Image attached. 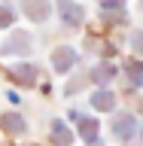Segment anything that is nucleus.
Listing matches in <instances>:
<instances>
[{"instance_id": "2", "label": "nucleus", "mask_w": 143, "mask_h": 146, "mask_svg": "<svg viewBox=\"0 0 143 146\" xmlns=\"http://www.w3.org/2000/svg\"><path fill=\"white\" fill-rule=\"evenodd\" d=\"M27 49H31V36L21 34V31H15V34L3 43V49H0V52H3V55H25Z\"/></svg>"}, {"instance_id": "13", "label": "nucleus", "mask_w": 143, "mask_h": 146, "mask_svg": "<svg viewBox=\"0 0 143 146\" xmlns=\"http://www.w3.org/2000/svg\"><path fill=\"white\" fill-rule=\"evenodd\" d=\"M128 73H131V82H134V85H140V79H143V76H140V64H128Z\"/></svg>"}, {"instance_id": "8", "label": "nucleus", "mask_w": 143, "mask_h": 146, "mask_svg": "<svg viewBox=\"0 0 143 146\" xmlns=\"http://www.w3.org/2000/svg\"><path fill=\"white\" fill-rule=\"evenodd\" d=\"M12 79L21 82V85H34L37 82V70L34 67H15V70H12Z\"/></svg>"}, {"instance_id": "5", "label": "nucleus", "mask_w": 143, "mask_h": 146, "mask_svg": "<svg viewBox=\"0 0 143 146\" xmlns=\"http://www.w3.org/2000/svg\"><path fill=\"white\" fill-rule=\"evenodd\" d=\"M113 131H116V137H122V140H128V137L137 131V122L134 116H119L116 119V125H113Z\"/></svg>"}, {"instance_id": "9", "label": "nucleus", "mask_w": 143, "mask_h": 146, "mask_svg": "<svg viewBox=\"0 0 143 146\" xmlns=\"http://www.w3.org/2000/svg\"><path fill=\"white\" fill-rule=\"evenodd\" d=\"M113 104H116V100H113L110 91H98V94L91 98V107H98V110H113Z\"/></svg>"}, {"instance_id": "3", "label": "nucleus", "mask_w": 143, "mask_h": 146, "mask_svg": "<svg viewBox=\"0 0 143 146\" xmlns=\"http://www.w3.org/2000/svg\"><path fill=\"white\" fill-rule=\"evenodd\" d=\"M52 64H55V70H58V73H67L73 64H76V52H73L70 46H61V49H55Z\"/></svg>"}, {"instance_id": "10", "label": "nucleus", "mask_w": 143, "mask_h": 146, "mask_svg": "<svg viewBox=\"0 0 143 146\" xmlns=\"http://www.w3.org/2000/svg\"><path fill=\"white\" fill-rule=\"evenodd\" d=\"M91 73H94V79H98V82H110V79H113V73H116V67L104 61V64H98Z\"/></svg>"}, {"instance_id": "7", "label": "nucleus", "mask_w": 143, "mask_h": 146, "mask_svg": "<svg viewBox=\"0 0 143 146\" xmlns=\"http://www.w3.org/2000/svg\"><path fill=\"white\" fill-rule=\"evenodd\" d=\"M52 140H55L58 146H70V143H73V134L61 125V122H52Z\"/></svg>"}, {"instance_id": "12", "label": "nucleus", "mask_w": 143, "mask_h": 146, "mask_svg": "<svg viewBox=\"0 0 143 146\" xmlns=\"http://www.w3.org/2000/svg\"><path fill=\"white\" fill-rule=\"evenodd\" d=\"M79 128H82V137H85V140H94V134H98V122H91V119H82Z\"/></svg>"}, {"instance_id": "4", "label": "nucleus", "mask_w": 143, "mask_h": 146, "mask_svg": "<svg viewBox=\"0 0 143 146\" xmlns=\"http://www.w3.org/2000/svg\"><path fill=\"white\" fill-rule=\"evenodd\" d=\"M58 9H61V18H64V25H70L76 27L85 18V12H82V6H76V3H70V0H58Z\"/></svg>"}, {"instance_id": "11", "label": "nucleus", "mask_w": 143, "mask_h": 146, "mask_svg": "<svg viewBox=\"0 0 143 146\" xmlns=\"http://www.w3.org/2000/svg\"><path fill=\"white\" fill-rule=\"evenodd\" d=\"M12 21H15V9L6 6V3H0V27H9Z\"/></svg>"}, {"instance_id": "1", "label": "nucleus", "mask_w": 143, "mask_h": 146, "mask_svg": "<svg viewBox=\"0 0 143 146\" xmlns=\"http://www.w3.org/2000/svg\"><path fill=\"white\" fill-rule=\"evenodd\" d=\"M21 12L31 21H46L49 18V0H21Z\"/></svg>"}, {"instance_id": "14", "label": "nucleus", "mask_w": 143, "mask_h": 146, "mask_svg": "<svg viewBox=\"0 0 143 146\" xmlns=\"http://www.w3.org/2000/svg\"><path fill=\"white\" fill-rule=\"evenodd\" d=\"M104 21H110V25L113 21H125V15L122 12H104Z\"/></svg>"}, {"instance_id": "6", "label": "nucleus", "mask_w": 143, "mask_h": 146, "mask_svg": "<svg viewBox=\"0 0 143 146\" xmlns=\"http://www.w3.org/2000/svg\"><path fill=\"white\" fill-rule=\"evenodd\" d=\"M0 125L6 128L9 134H21V131H25V122H21V116H15V113H6V116H0Z\"/></svg>"}, {"instance_id": "15", "label": "nucleus", "mask_w": 143, "mask_h": 146, "mask_svg": "<svg viewBox=\"0 0 143 146\" xmlns=\"http://www.w3.org/2000/svg\"><path fill=\"white\" fill-rule=\"evenodd\" d=\"M100 3H104L107 9H110V6H122V0H100Z\"/></svg>"}]
</instances>
